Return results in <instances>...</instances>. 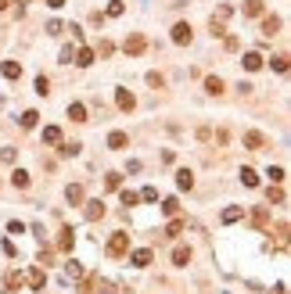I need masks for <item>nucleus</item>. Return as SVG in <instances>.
Masks as SVG:
<instances>
[{
  "instance_id": "obj_1",
  "label": "nucleus",
  "mask_w": 291,
  "mask_h": 294,
  "mask_svg": "<svg viewBox=\"0 0 291 294\" xmlns=\"http://www.w3.org/2000/svg\"><path fill=\"white\" fill-rule=\"evenodd\" d=\"M108 255L112 259H122V255H130V233H112V241H108Z\"/></svg>"
},
{
  "instance_id": "obj_2",
  "label": "nucleus",
  "mask_w": 291,
  "mask_h": 294,
  "mask_svg": "<svg viewBox=\"0 0 291 294\" xmlns=\"http://www.w3.org/2000/svg\"><path fill=\"white\" fill-rule=\"evenodd\" d=\"M122 50L137 58V54H144V50H148V40H144L140 33H130V36H126V43H122Z\"/></svg>"
},
{
  "instance_id": "obj_3",
  "label": "nucleus",
  "mask_w": 291,
  "mask_h": 294,
  "mask_svg": "<svg viewBox=\"0 0 291 294\" xmlns=\"http://www.w3.org/2000/svg\"><path fill=\"white\" fill-rule=\"evenodd\" d=\"M190 36H194V29H190L187 22L172 25V43H180V47H184V43H190Z\"/></svg>"
},
{
  "instance_id": "obj_4",
  "label": "nucleus",
  "mask_w": 291,
  "mask_h": 294,
  "mask_svg": "<svg viewBox=\"0 0 291 294\" xmlns=\"http://www.w3.org/2000/svg\"><path fill=\"white\" fill-rule=\"evenodd\" d=\"M25 280H29V287H33V291H43V283H47V273H43V265H33Z\"/></svg>"
},
{
  "instance_id": "obj_5",
  "label": "nucleus",
  "mask_w": 291,
  "mask_h": 294,
  "mask_svg": "<svg viewBox=\"0 0 291 294\" xmlns=\"http://www.w3.org/2000/svg\"><path fill=\"white\" fill-rule=\"evenodd\" d=\"M115 104H119L122 112H133V108H137V97H133L130 90H119V94H115Z\"/></svg>"
},
{
  "instance_id": "obj_6",
  "label": "nucleus",
  "mask_w": 291,
  "mask_h": 294,
  "mask_svg": "<svg viewBox=\"0 0 291 294\" xmlns=\"http://www.w3.org/2000/svg\"><path fill=\"white\" fill-rule=\"evenodd\" d=\"M262 144H266V136H262V133H256V130L244 133V147H248V151H262Z\"/></svg>"
},
{
  "instance_id": "obj_7",
  "label": "nucleus",
  "mask_w": 291,
  "mask_h": 294,
  "mask_svg": "<svg viewBox=\"0 0 291 294\" xmlns=\"http://www.w3.org/2000/svg\"><path fill=\"white\" fill-rule=\"evenodd\" d=\"M86 219H90V223L104 219V201H86Z\"/></svg>"
},
{
  "instance_id": "obj_8",
  "label": "nucleus",
  "mask_w": 291,
  "mask_h": 294,
  "mask_svg": "<svg viewBox=\"0 0 291 294\" xmlns=\"http://www.w3.org/2000/svg\"><path fill=\"white\" fill-rule=\"evenodd\" d=\"M126 144H130V136H126L122 130H115V133H108V147H112V151H122Z\"/></svg>"
},
{
  "instance_id": "obj_9",
  "label": "nucleus",
  "mask_w": 291,
  "mask_h": 294,
  "mask_svg": "<svg viewBox=\"0 0 291 294\" xmlns=\"http://www.w3.org/2000/svg\"><path fill=\"white\" fill-rule=\"evenodd\" d=\"M72 244H76V233L65 226V229L58 233V251H72Z\"/></svg>"
},
{
  "instance_id": "obj_10",
  "label": "nucleus",
  "mask_w": 291,
  "mask_h": 294,
  "mask_svg": "<svg viewBox=\"0 0 291 294\" xmlns=\"http://www.w3.org/2000/svg\"><path fill=\"white\" fill-rule=\"evenodd\" d=\"M151 262H154V255L148 251V247H140V251H133V265H137V269H148Z\"/></svg>"
},
{
  "instance_id": "obj_11",
  "label": "nucleus",
  "mask_w": 291,
  "mask_h": 294,
  "mask_svg": "<svg viewBox=\"0 0 291 294\" xmlns=\"http://www.w3.org/2000/svg\"><path fill=\"white\" fill-rule=\"evenodd\" d=\"M176 187H180V190H190V187H194V172H190V169H180V172H176Z\"/></svg>"
},
{
  "instance_id": "obj_12",
  "label": "nucleus",
  "mask_w": 291,
  "mask_h": 294,
  "mask_svg": "<svg viewBox=\"0 0 291 294\" xmlns=\"http://www.w3.org/2000/svg\"><path fill=\"white\" fill-rule=\"evenodd\" d=\"M277 29H280V18H277V15L262 18V36H277Z\"/></svg>"
},
{
  "instance_id": "obj_13",
  "label": "nucleus",
  "mask_w": 291,
  "mask_h": 294,
  "mask_svg": "<svg viewBox=\"0 0 291 294\" xmlns=\"http://www.w3.org/2000/svg\"><path fill=\"white\" fill-rule=\"evenodd\" d=\"M244 68H248V72H259V68H262V54L248 50V54H244Z\"/></svg>"
},
{
  "instance_id": "obj_14",
  "label": "nucleus",
  "mask_w": 291,
  "mask_h": 294,
  "mask_svg": "<svg viewBox=\"0 0 291 294\" xmlns=\"http://www.w3.org/2000/svg\"><path fill=\"white\" fill-rule=\"evenodd\" d=\"M172 262H176V265H187V262H190V247L176 244V247H172Z\"/></svg>"
},
{
  "instance_id": "obj_15",
  "label": "nucleus",
  "mask_w": 291,
  "mask_h": 294,
  "mask_svg": "<svg viewBox=\"0 0 291 294\" xmlns=\"http://www.w3.org/2000/svg\"><path fill=\"white\" fill-rule=\"evenodd\" d=\"M4 287H7V291H18V287H22V273L7 269V273H4Z\"/></svg>"
},
{
  "instance_id": "obj_16",
  "label": "nucleus",
  "mask_w": 291,
  "mask_h": 294,
  "mask_svg": "<svg viewBox=\"0 0 291 294\" xmlns=\"http://www.w3.org/2000/svg\"><path fill=\"white\" fill-rule=\"evenodd\" d=\"M205 90H208L212 97H220V94H223V79H220V76H208V79H205Z\"/></svg>"
},
{
  "instance_id": "obj_17",
  "label": "nucleus",
  "mask_w": 291,
  "mask_h": 294,
  "mask_svg": "<svg viewBox=\"0 0 291 294\" xmlns=\"http://www.w3.org/2000/svg\"><path fill=\"white\" fill-rule=\"evenodd\" d=\"M68 118H72V122H86V108L79 104V100H76V104H68Z\"/></svg>"
},
{
  "instance_id": "obj_18",
  "label": "nucleus",
  "mask_w": 291,
  "mask_h": 294,
  "mask_svg": "<svg viewBox=\"0 0 291 294\" xmlns=\"http://www.w3.org/2000/svg\"><path fill=\"white\" fill-rule=\"evenodd\" d=\"M0 72H4L7 79H18V76H22V65H18V61H4V65H0Z\"/></svg>"
},
{
  "instance_id": "obj_19",
  "label": "nucleus",
  "mask_w": 291,
  "mask_h": 294,
  "mask_svg": "<svg viewBox=\"0 0 291 294\" xmlns=\"http://www.w3.org/2000/svg\"><path fill=\"white\" fill-rule=\"evenodd\" d=\"M244 15H248V18H259V15H262V0H244Z\"/></svg>"
},
{
  "instance_id": "obj_20",
  "label": "nucleus",
  "mask_w": 291,
  "mask_h": 294,
  "mask_svg": "<svg viewBox=\"0 0 291 294\" xmlns=\"http://www.w3.org/2000/svg\"><path fill=\"white\" fill-rule=\"evenodd\" d=\"M43 144H61V130L58 126H47V130H43Z\"/></svg>"
},
{
  "instance_id": "obj_21",
  "label": "nucleus",
  "mask_w": 291,
  "mask_h": 294,
  "mask_svg": "<svg viewBox=\"0 0 291 294\" xmlns=\"http://www.w3.org/2000/svg\"><path fill=\"white\" fill-rule=\"evenodd\" d=\"M65 197L72 201V205H79V201H83V187H79V183H72V187L65 190Z\"/></svg>"
},
{
  "instance_id": "obj_22",
  "label": "nucleus",
  "mask_w": 291,
  "mask_h": 294,
  "mask_svg": "<svg viewBox=\"0 0 291 294\" xmlns=\"http://www.w3.org/2000/svg\"><path fill=\"white\" fill-rule=\"evenodd\" d=\"M76 65H83V68H86V65H94V50H90V47H83V50L76 54Z\"/></svg>"
},
{
  "instance_id": "obj_23",
  "label": "nucleus",
  "mask_w": 291,
  "mask_h": 294,
  "mask_svg": "<svg viewBox=\"0 0 291 294\" xmlns=\"http://www.w3.org/2000/svg\"><path fill=\"white\" fill-rule=\"evenodd\" d=\"M266 197H270V205H284V190H280V187H270Z\"/></svg>"
},
{
  "instance_id": "obj_24",
  "label": "nucleus",
  "mask_w": 291,
  "mask_h": 294,
  "mask_svg": "<svg viewBox=\"0 0 291 294\" xmlns=\"http://www.w3.org/2000/svg\"><path fill=\"white\" fill-rule=\"evenodd\" d=\"M162 212H166V215H176V212H180V201H176V197H166V201H162Z\"/></svg>"
},
{
  "instance_id": "obj_25",
  "label": "nucleus",
  "mask_w": 291,
  "mask_h": 294,
  "mask_svg": "<svg viewBox=\"0 0 291 294\" xmlns=\"http://www.w3.org/2000/svg\"><path fill=\"white\" fill-rule=\"evenodd\" d=\"M241 183H244V187H256V183H259L256 169H241Z\"/></svg>"
},
{
  "instance_id": "obj_26",
  "label": "nucleus",
  "mask_w": 291,
  "mask_h": 294,
  "mask_svg": "<svg viewBox=\"0 0 291 294\" xmlns=\"http://www.w3.org/2000/svg\"><path fill=\"white\" fill-rule=\"evenodd\" d=\"M11 183H15V187H29V172H25V169H15Z\"/></svg>"
},
{
  "instance_id": "obj_27",
  "label": "nucleus",
  "mask_w": 291,
  "mask_h": 294,
  "mask_svg": "<svg viewBox=\"0 0 291 294\" xmlns=\"http://www.w3.org/2000/svg\"><path fill=\"white\" fill-rule=\"evenodd\" d=\"M252 223H256V226H266V223H270V212H266V208H256V212H252Z\"/></svg>"
},
{
  "instance_id": "obj_28",
  "label": "nucleus",
  "mask_w": 291,
  "mask_h": 294,
  "mask_svg": "<svg viewBox=\"0 0 291 294\" xmlns=\"http://www.w3.org/2000/svg\"><path fill=\"white\" fill-rule=\"evenodd\" d=\"M36 94H40V97H47V94H51V79H47V76L36 79Z\"/></svg>"
},
{
  "instance_id": "obj_29",
  "label": "nucleus",
  "mask_w": 291,
  "mask_h": 294,
  "mask_svg": "<svg viewBox=\"0 0 291 294\" xmlns=\"http://www.w3.org/2000/svg\"><path fill=\"white\" fill-rule=\"evenodd\" d=\"M241 215H244L241 208H223V223H238Z\"/></svg>"
},
{
  "instance_id": "obj_30",
  "label": "nucleus",
  "mask_w": 291,
  "mask_h": 294,
  "mask_svg": "<svg viewBox=\"0 0 291 294\" xmlns=\"http://www.w3.org/2000/svg\"><path fill=\"white\" fill-rule=\"evenodd\" d=\"M126 11V4H122V0H112V4H108V18H119Z\"/></svg>"
},
{
  "instance_id": "obj_31",
  "label": "nucleus",
  "mask_w": 291,
  "mask_h": 294,
  "mask_svg": "<svg viewBox=\"0 0 291 294\" xmlns=\"http://www.w3.org/2000/svg\"><path fill=\"white\" fill-rule=\"evenodd\" d=\"M36 118H40L36 112H25L22 118H18V122H22V130H33V126H36Z\"/></svg>"
},
{
  "instance_id": "obj_32",
  "label": "nucleus",
  "mask_w": 291,
  "mask_h": 294,
  "mask_svg": "<svg viewBox=\"0 0 291 294\" xmlns=\"http://www.w3.org/2000/svg\"><path fill=\"white\" fill-rule=\"evenodd\" d=\"M104 183H108V190H119V187H122V176H119V172H108Z\"/></svg>"
},
{
  "instance_id": "obj_33",
  "label": "nucleus",
  "mask_w": 291,
  "mask_h": 294,
  "mask_svg": "<svg viewBox=\"0 0 291 294\" xmlns=\"http://www.w3.org/2000/svg\"><path fill=\"white\" fill-rule=\"evenodd\" d=\"M166 233H169V237H180V233H184V219H172V223H169V229H166Z\"/></svg>"
},
{
  "instance_id": "obj_34",
  "label": "nucleus",
  "mask_w": 291,
  "mask_h": 294,
  "mask_svg": "<svg viewBox=\"0 0 291 294\" xmlns=\"http://www.w3.org/2000/svg\"><path fill=\"white\" fill-rule=\"evenodd\" d=\"M266 176H270V180H274V183H280V180H284V176H288V172H284V169H280V165H270V172H266Z\"/></svg>"
},
{
  "instance_id": "obj_35",
  "label": "nucleus",
  "mask_w": 291,
  "mask_h": 294,
  "mask_svg": "<svg viewBox=\"0 0 291 294\" xmlns=\"http://www.w3.org/2000/svg\"><path fill=\"white\" fill-rule=\"evenodd\" d=\"M65 277H72V280H79V277H83V269H79L76 262H68V265H65Z\"/></svg>"
},
{
  "instance_id": "obj_36",
  "label": "nucleus",
  "mask_w": 291,
  "mask_h": 294,
  "mask_svg": "<svg viewBox=\"0 0 291 294\" xmlns=\"http://www.w3.org/2000/svg\"><path fill=\"white\" fill-rule=\"evenodd\" d=\"M148 82H151V86H154V90H162V86H166V79H162V76H158V72H148Z\"/></svg>"
},
{
  "instance_id": "obj_37",
  "label": "nucleus",
  "mask_w": 291,
  "mask_h": 294,
  "mask_svg": "<svg viewBox=\"0 0 291 294\" xmlns=\"http://www.w3.org/2000/svg\"><path fill=\"white\" fill-rule=\"evenodd\" d=\"M58 154H61V158H72V154H79V144H65Z\"/></svg>"
},
{
  "instance_id": "obj_38",
  "label": "nucleus",
  "mask_w": 291,
  "mask_h": 294,
  "mask_svg": "<svg viewBox=\"0 0 291 294\" xmlns=\"http://www.w3.org/2000/svg\"><path fill=\"white\" fill-rule=\"evenodd\" d=\"M137 197H144V201H158V190H154V187H144Z\"/></svg>"
},
{
  "instance_id": "obj_39",
  "label": "nucleus",
  "mask_w": 291,
  "mask_h": 294,
  "mask_svg": "<svg viewBox=\"0 0 291 294\" xmlns=\"http://www.w3.org/2000/svg\"><path fill=\"white\" fill-rule=\"evenodd\" d=\"M137 201H140V197L133 194V190H122V205H130V208H133V205H137Z\"/></svg>"
},
{
  "instance_id": "obj_40",
  "label": "nucleus",
  "mask_w": 291,
  "mask_h": 294,
  "mask_svg": "<svg viewBox=\"0 0 291 294\" xmlns=\"http://www.w3.org/2000/svg\"><path fill=\"white\" fill-rule=\"evenodd\" d=\"M115 47H112V43H108V40H101V43H97V54H101V58H108V54H112Z\"/></svg>"
},
{
  "instance_id": "obj_41",
  "label": "nucleus",
  "mask_w": 291,
  "mask_h": 294,
  "mask_svg": "<svg viewBox=\"0 0 291 294\" xmlns=\"http://www.w3.org/2000/svg\"><path fill=\"white\" fill-rule=\"evenodd\" d=\"M274 68H277V72H288V58H284V54H280V58H274Z\"/></svg>"
},
{
  "instance_id": "obj_42",
  "label": "nucleus",
  "mask_w": 291,
  "mask_h": 294,
  "mask_svg": "<svg viewBox=\"0 0 291 294\" xmlns=\"http://www.w3.org/2000/svg\"><path fill=\"white\" fill-rule=\"evenodd\" d=\"M58 58H61V65H68V61H72V47H61Z\"/></svg>"
},
{
  "instance_id": "obj_43",
  "label": "nucleus",
  "mask_w": 291,
  "mask_h": 294,
  "mask_svg": "<svg viewBox=\"0 0 291 294\" xmlns=\"http://www.w3.org/2000/svg\"><path fill=\"white\" fill-rule=\"evenodd\" d=\"M47 7H54V11H58V7H65V0H47Z\"/></svg>"
},
{
  "instance_id": "obj_44",
  "label": "nucleus",
  "mask_w": 291,
  "mask_h": 294,
  "mask_svg": "<svg viewBox=\"0 0 291 294\" xmlns=\"http://www.w3.org/2000/svg\"><path fill=\"white\" fill-rule=\"evenodd\" d=\"M277 294H288V283H277Z\"/></svg>"
},
{
  "instance_id": "obj_45",
  "label": "nucleus",
  "mask_w": 291,
  "mask_h": 294,
  "mask_svg": "<svg viewBox=\"0 0 291 294\" xmlns=\"http://www.w3.org/2000/svg\"><path fill=\"white\" fill-rule=\"evenodd\" d=\"M7 4H11V0H0V11H4V7H7Z\"/></svg>"
}]
</instances>
